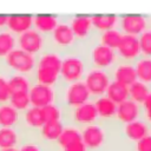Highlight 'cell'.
<instances>
[{"label":"cell","instance_id":"33","mask_svg":"<svg viewBox=\"0 0 151 151\" xmlns=\"http://www.w3.org/2000/svg\"><path fill=\"white\" fill-rule=\"evenodd\" d=\"M133 151H151V134H147L136 142Z\"/></svg>","mask_w":151,"mask_h":151},{"label":"cell","instance_id":"12","mask_svg":"<svg viewBox=\"0 0 151 151\" xmlns=\"http://www.w3.org/2000/svg\"><path fill=\"white\" fill-rule=\"evenodd\" d=\"M140 118H143V111H142V105H139L138 103L127 99L117 105V113H116L117 123L124 125Z\"/></svg>","mask_w":151,"mask_h":151},{"label":"cell","instance_id":"19","mask_svg":"<svg viewBox=\"0 0 151 151\" xmlns=\"http://www.w3.org/2000/svg\"><path fill=\"white\" fill-rule=\"evenodd\" d=\"M7 28L12 33H14L15 35H19V34L33 28V17L29 15V14H26V15H8Z\"/></svg>","mask_w":151,"mask_h":151},{"label":"cell","instance_id":"1","mask_svg":"<svg viewBox=\"0 0 151 151\" xmlns=\"http://www.w3.org/2000/svg\"><path fill=\"white\" fill-rule=\"evenodd\" d=\"M63 57L52 50H44L37 55V66L31 77L32 83L42 84L46 86L54 87L60 79Z\"/></svg>","mask_w":151,"mask_h":151},{"label":"cell","instance_id":"23","mask_svg":"<svg viewBox=\"0 0 151 151\" xmlns=\"http://www.w3.org/2000/svg\"><path fill=\"white\" fill-rule=\"evenodd\" d=\"M105 96L111 99L114 104H120L127 99H130V96H129V87L120 84V83H117L114 80H112L105 92Z\"/></svg>","mask_w":151,"mask_h":151},{"label":"cell","instance_id":"26","mask_svg":"<svg viewBox=\"0 0 151 151\" xmlns=\"http://www.w3.org/2000/svg\"><path fill=\"white\" fill-rule=\"evenodd\" d=\"M8 86L11 90V93L14 92H28L32 86V79L31 77L24 76V74H9L8 76Z\"/></svg>","mask_w":151,"mask_h":151},{"label":"cell","instance_id":"35","mask_svg":"<svg viewBox=\"0 0 151 151\" xmlns=\"http://www.w3.org/2000/svg\"><path fill=\"white\" fill-rule=\"evenodd\" d=\"M60 151H87V147H86V145L84 144L83 140H78V142L64 147Z\"/></svg>","mask_w":151,"mask_h":151},{"label":"cell","instance_id":"24","mask_svg":"<svg viewBox=\"0 0 151 151\" xmlns=\"http://www.w3.org/2000/svg\"><path fill=\"white\" fill-rule=\"evenodd\" d=\"M18 45V37L8 28L0 29V59H4Z\"/></svg>","mask_w":151,"mask_h":151},{"label":"cell","instance_id":"30","mask_svg":"<svg viewBox=\"0 0 151 151\" xmlns=\"http://www.w3.org/2000/svg\"><path fill=\"white\" fill-rule=\"evenodd\" d=\"M41 111H42V116H44V120H45V123L61 122L63 109H61L59 105H57L55 103L41 107ZM61 123H63V122H61Z\"/></svg>","mask_w":151,"mask_h":151},{"label":"cell","instance_id":"21","mask_svg":"<svg viewBox=\"0 0 151 151\" xmlns=\"http://www.w3.org/2000/svg\"><path fill=\"white\" fill-rule=\"evenodd\" d=\"M78 140H83L80 129L77 126H73V125H64L63 132L57 140V145H58L59 150H63L64 147L78 142Z\"/></svg>","mask_w":151,"mask_h":151},{"label":"cell","instance_id":"29","mask_svg":"<svg viewBox=\"0 0 151 151\" xmlns=\"http://www.w3.org/2000/svg\"><path fill=\"white\" fill-rule=\"evenodd\" d=\"M8 103L19 112H24L31 106V100H29V94L28 92H14L11 93Z\"/></svg>","mask_w":151,"mask_h":151},{"label":"cell","instance_id":"4","mask_svg":"<svg viewBox=\"0 0 151 151\" xmlns=\"http://www.w3.org/2000/svg\"><path fill=\"white\" fill-rule=\"evenodd\" d=\"M112 81L111 72L107 70L91 67L84 76V83L92 98H98L105 94L110 83Z\"/></svg>","mask_w":151,"mask_h":151},{"label":"cell","instance_id":"32","mask_svg":"<svg viewBox=\"0 0 151 151\" xmlns=\"http://www.w3.org/2000/svg\"><path fill=\"white\" fill-rule=\"evenodd\" d=\"M11 97V90L8 86V77L0 73V104L8 103Z\"/></svg>","mask_w":151,"mask_h":151},{"label":"cell","instance_id":"28","mask_svg":"<svg viewBox=\"0 0 151 151\" xmlns=\"http://www.w3.org/2000/svg\"><path fill=\"white\" fill-rule=\"evenodd\" d=\"M122 35H123V33L119 29L111 28V29L98 33V42L104 46H107L112 50H116L120 42Z\"/></svg>","mask_w":151,"mask_h":151},{"label":"cell","instance_id":"13","mask_svg":"<svg viewBox=\"0 0 151 151\" xmlns=\"http://www.w3.org/2000/svg\"><path fill=\"white\" fill-rule=\"evenodd\" d=\"M110 72L112 76V80L120 83L127 87L132 85L134 81H137V74L133 63L118 60L116 65L110 70Z\"/></svg>","mask_w":151,"mask_h":151},{"label":"cell","instance_id":"17","mask_svg":"<svg viewBox=\"0 0 151 151\" xmlns=\"http://www.w3.org/2000/svg\"><path fill=\"white\" fill-rule=\"evenodd\" d=\"M58 24H59V18L57 15L39 14L33 17V28H35L45 37H48L54 31Z\"/></svg>","mask_w":151,"mask_h":151},{"label":"cell","instance_id":"37","mask_svg":"<svg viewBox=\"0 0 151 151\" xmlns=\"http://www.w3.org/2000/svg\"><path fill=\"white\" fill-rule=\"evenodd\" d=\"M0 151H19L18 147H6V149H0Z\"/></svg>","mask_w":151,"mask_h":151},{"label":"cell","instance_id":"9","mask_svg":"<svg viewBox=\"0 0 151 151\" xmlns=\"http://www.w3.org/2000/svg\"><path fill=\"white\" fill-rule=\"evenodd\" d=\"M117 55H118V60L134 63L142 55L138 37L123 34L120 42L117 47Z\"/></svg>","mask_w":151,"mask_h":151},{"label":"cell","instance_id":"18","mask_svg":"<svg viewBox=\"0 0 151 151\" xmlns=\"http://www.w3.org/2000/svg\"><path fill=\"white\" fill-rule=\"evenodd\" d=\"M21 112L15 110L9 103L0 104V127L19 126Z\"/></svg>","mask_w":151,"mask_h":151},{"label":"cell","instance_id":"6","mask_svg":"<svg viewBox=\"0 0 151 151\" xmlns=\"http://www.w3.org/2000/svg\"><path fill=\"white\" fill-rule=\"evenodd\" d=\"M118 29L123 34L139 35L145 29L151 28V17L140 14H126L118 17Z\"/></svg>","mask_w":151,"mask_h":151},{"label":"cell","instance_id":"36","mask_svg":"<svg viewBox=\"0 0 151 151\" xmlns=\"http://www.w3.org/2000/svg\"><path fill=\"white\" fill-rule=\"evenodd\" d=\"M7 20H8L7 15H0V29L7 27Z\"/></svg>","mask_w":151,"mask_h":151},{"label":"cell","instance_id":"27","mask_svg":"<svg viewBox=\"0 0 151 151\" xmlns=\"http://www.w3.org/2000/svg\"><path fill=\"white\" fill-rule=\"evenodd\" d=\"M151 92V85H147L145 83H142L139 80L134 81L132 85L129 86V96L130 99L142 105L149 93Z\"/></svg>","mask_w":151,"mask_h":151},{"label":"cell","instance_id":"7","mask_svg":"<svg viewBox=\"0 0 151 151\" xmlns=\"http://www.w3.org/2000/svg\"><path fill=\"white\" fill-rule=\"evenodd\" d=\"M18 37V46L25 52L39 55L44 50H46V37L38 32L35 28H31Z\"/></svg>","mask_w":151,"mask_h":151},{"label":"cell","instance_id":"22","mask_svg":"<svg viewBox=\"0 0 151 151\" xmlns=\"http://www.w3.org/2000/svg\"><path fill=\"white\" fill-rule=\"evenodd\" d=\"M137 79L142 83L151 85V57L140 55L133 63Z\"/></svg>","mask_w":151,"mask_h":151},{"label":"cell","instance_id":"5","mask_svg":"<svg viewBox=\"0 0 151 151\" xmlns=\"http://www.w3.org/2000/svg\"><path fill=\"white\" fill-rule=\"evenodd\" d=\"M83 142L87 147V151H100L106 142L105 123L98 120L97 123L86 125L80 129Z\"/></svg>","mask_w":151,"mask_h":151},{"label":"cell","instance_id":"34","mask_svg":"<svg viewBox=\"0 0 151 151\" xmlns=\"http://www.w3.org/2000/svg\"><path fill=\"white\" fill-rule=\"evenodd\" d=\"M142 111H143V118L146 122L151 123V92L142 104Z\"/></svg>","mask_w":151,"mask_h":151},{"label":"cell","instance_id":"10","mask_svg":"<svg viewBox=\"0 0 151 151\" xmlns=\"http://www.w3.org/2000/svg\"><path fill=\"white\" fill-rule=\"evenodd\" d=\"M29 100L32 106L44 107L46 105L53 104L55 100V91L54 87L46 86L38 83H32V86L28 91Z\"/></svg>","mask_w":151,"mask_h":151},{"label":"cell","instance_id":"3","mask_svg":"<svg viewBox=\"0 0 151 151\" xmlns=\"http://www.w3.org/2000/svg\"><path fill=\"white\" fill-rule=\"evenodd\" d=\"M86 60L88 64V68L96 67L110 71L118 61V55L114 50L99 42H94L92 46H90Z\"/></svg>","mask_w":151,"mask_h":151},{"label":"cell","instance_id":"11","mask_svg":"<svg viewBox=\"0 0 151 151\" xmlns=\"http://www.w3.org/2000/svg\"><path fill=\"white\" fill-rule=\"evenodd\" d=\"M44 124H45V120H44L41 107L31 105L27 110L21 112L20 123L18 127L21 129L22 131L39 132V130L42 127Z\"/></svg>","mask_w":151,"mask_h":151},{"label":"cell","instance_id":"31","mask_svg":"<svg viewBox=\"0 0 151 151\" xmlns=\"http://www.w3.org/2000/svg\"><path fill=\"white\" fill-rule=\"evenodd\" d=\"M142 55L151 57V28L145 29L138 37Z\"/></svg>","mask_w":151,"mask_h":151},{"label":"cell","instance_id":"39","mask_svg":"<svg viewBox=\"0 0 151 151\" xmlns=\"http://www.w3.org/2000/svg\"><path fill=\"white\" fill-rule=\"evenodd\" d=\"M58 151H60V150H58Z\"/></svg>","mask_w":151,"mask_h":151},{"label":"cell","instance_id":"16","mask_svg":"<svg viewBox=\"0 0 151 151\" xmlns=\"http://www.w3.org/2000/svg\"><path fill=\"white\" fill-rule=\"evenodd\" d=\"M22 140V131L15 127H0V149L18 147Z\"/></svg>","mask_w":151,"mask_h":151},{"label":"cell","instance_id":"2","mask_svg":"<svg viewBox=\"0 0 151 151\" xmlns=\"http://www.w3.org/2000/svg\"><path fill=\"white\" fill-rule=\"evenodd\" d=\"M87 70H88V64L86 60V54L77 53V52L67 53L63 55L60 79L58 84L68 85L79 81L84 78Z\"/></svg>","mask_w":151,"mask_h":151},{"label":"cell","instance_id":"14","mask_svg":"<svg viewBox=\"0 0 151 151\" xmlns=\"http://www.w3.org/2000/svg\"><path fill=\"white\" fill-rule=\"evenodd\" d=\"M122 132L124 137H126L127 140L130 142H138L143 137L147 136L150 132V123L146 122L144 118L137 119L134 122L124 124L122 126Z\"/></svg>","mask_w":151,"mask_h":151},{"label":"cell","instance_id":"25","mask_svg":"<svg viewBox=\"0 0 151 151\" xmlns=\"http://www.w3.org/2000/svg\"><path fill=\"white\" fill-rule=\"evenodd\" d=\"M91 21L97 32H104L114 28V26L118 24V17L114 14H97L91 17Z\"/></svg>","mask_w":151,"mask_h":151},{"label":"cell","instance_id":"38","mask_svg":"<svg viewBox=\"0 0 151 151\" xmlns=\"http://www.w3.org/2000/svg\"><path fill=\"white\" fill-rule=\"evenodd\" d=\"M150 132H151V124H150Z\"/></svg>","mask_w":151,"mask_h":151},{"label":"cell","instance_id":"8","mask_svg":"<svg viewBox=\"0 0 151 151\" xmlns=\"http://www.w3.org/2000/svg\"><path fill=\"white\" fill-rule=\"evenodd\" d=\"M71 28L76 35V39L78 42H88L93 41V39L97 37V31L92 26L91 17L88 15H76L72 17L70 20Z\"/></svg>","mask_w":151,"mask_h":151},{"label":"cell","instance_id":"15","mask_svg":"<svg viewBox=\"0 0 151 151\" xmlns=\"http://www.w3.org/2000/svg\"><path fill=\"white\" fill-rule=\"evenodd\" d=\"M93 104L97 110L98 120L100 122H112L116 120L117 113V104H114L111 99H109L105 94L93 99Z\"/></svg>","mask_w":151,"mask_h":151},{"label":"cell","instance_id":"20","mask_svg":"<svg viewBox=\"0 0 151 151\" xmlns=\"http://www.w3.org/2000/svg\"><path fill=\"white\" fill-rule=\"evenodd\" d=\"M63 129H64V124L61 122L45 123L42 127L39 130V136L44 142L48 144H57V140L61 134Z\"/></svg>","mask_w":151,"mask_h":151}]
</instances>
